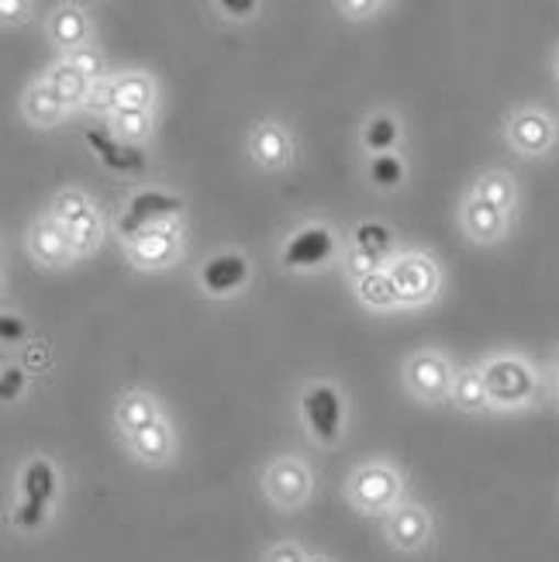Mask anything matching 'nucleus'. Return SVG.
I'll use <instances>...</instances> for the list:
<instances>
[{"mask_svg":"<svg viewBox=\"0 0 559 562\" xmlns=\"http://www.w3.org/2000/svg\"><path fill=\"white\" fill-rule=\"evenodd\" d=\"M249 149L262 169H280L290 159V138L277 121H262V125H256V132H253Z\"/></svg>","mask_w":559,"mask_h":562,"instance_id":"16","label":"nucleus"},{"mask_svg":"<svg viewBox=\"0 0 559 562\" xmlns=\"http://www.w3.org/2000/svg\"><path fill=\"white\" fill-rule=\"evenodd\" d=\"M452 401L463 407V411H483V407H491L488 386H483L480 370H467V373L456 376V383H452Z\"/></svg>","mask_w":559,"mask_h":562,"instance_id":"26","label":"nucleus"},{"mask_svg":"<svg viewBox=\"0 0 559 562\" xmlns=\"http://www.w3.org/2000/svg\"><path fill=\"white\" fill-rule=\"evenodd\" d=\"M66 235H69V246L72 252H90L97 246V238H101V217L90 207L87 214H80L77 222L66 225Z\"/></svg>","mask_w":559,"mask_h":562,"instance_id":"28","label":"nucleus"},{"mask_svg":"<svg viewBox=\"0 0 559 562\" xmlns=\"http://www.w3.org/2000/svg\"><path fill=\"white\" fill-rule=\"evenodd\" d=\"M491 407H525L536 397V370L518 356H497L480 366Z\"/></svg>","mask_w":559,"mask_h":562,"instance_id":"1","label":"nucleus"},{"mask_svg":"<svg viewBox=\"0 0 559 562\" xmlns=\"http://www.w3.org/2000/svg\"><path fill=\"white\" fill-rule=\"evenodd\" d=\"M21 497L24 501H35V504H53L56 501V491H59V476H56V467L48 459H32L29 467L21 470Z\"/></svg>","mask_w":559,"mask_h":562,"instance_id":"18","label":"nucleus"},{"mask_svg":"<svg viewBox=\"0 0 559 562\" xmlns=\"http://www.w3.org/2000/svg\"><path fill=\"white\" fill-rule=\"evenodd\" d=\"M349 266H353V273L362 280V277H370V273H377V270H380V256H370V252L356 249V252H353V259H349Z\"/></svg>","mask_w":559,"mask_h":562,"instance_id":"38","label":"nucleus"},{"mask_svg":"<svg viewBox=\"0 0 559 562\" xmlns=\"http://www.w3.org/2000/svg\"><path fill=\"white\" fill-rule=\"evenodd\" d=\"M45 83L56 90V97H59V101H63L66 108H69V104H83V101H87V93H90V80L83 77V72L72 69L66 59L53 69V77H48Z\"/></svg>","mask_w":559,"mask_h":562,"instance_id":"22","label":"nucleus"},{"mask_svg":"<svg viewBox=\"0 0 559 562\" xmlns=\"http://www.w3.org/2000/svg\"><path fill=\"white\" fill-rule=\"evenodd\" d=\"M246 280H249V262L238 252H222L201 266V283L211 297H228Z\"/></svg>","mask_w":559,"mask_h":562,"instance_id":"12","label":"nucleus"},{"mask_svg":"<svg viewBox=\"0 0 559 562\" xmlns=\"http://www.w3.org/2000/svg\"><path fill=\"white\" fill-rule=\"evenodd\" d=\"M66 63L77 72H83L87 80H104V59L93 45H83V48H77V53H69Z\"/></svg>","mask_w":559,"mask_h":562,"instance_id":"34","label":"nucleus"},{"mask_svg":"<svg viewBox=\"0 0 559 562\" xmlns=\"http://www.w3.org/2000/svg\"><path fill=\"white\" fill-rule=\"evenodd\" d=\"M29 246H32V256L45 266H63L69 256H77L69 246V235H66V225H59L56 217H48V222H38L29 235Z\"/></svg>","mask_w":559,"mask_h":562,"instance_id":"14","label":"nucleus"},{"mask_svg":"<svg viewBox=\"0 0 559 562\" xmlns=\"http://www.w3.org/2000/svg\"><path fill=\"white\" fill-rule=\"evenodd\" d=\"M24 386H29V373L21 370V366H4V376H0V401L4 404H14Z\"/></svg>","mask_w":559,"mask_h":562,"instance_id":"35","label":"nucleus"},{"mask_svg":"<svg viewBox=\"0 0 559 562\" xmlns=\"http://www.w3.org/2000/svg\"><path fill=\"white\" fill-rule=\"evenodd\" d=\"M353 238H356V249L380 256V259L387 256V249H391V232H387L383 225H377V222H362Z\"/></svg>","mask_w":559,"mask_h":562,"instance_id":"30","label":"nucleus"},{"mask_svg":"<svg viewBox=\"0 0 559 562\" xmlns=\"http://www.w3.org/2000/svg\"><path fill=\"white\" fill-rule=\"evenodd\" d=\"M349 501L362 515H391L401 504V476L391 467H383V462L359 467L349 476Z\"/></svg>","mask_w":559,"mask_h":562,"instance_id":"2","label":"nucleus"},{"mask_svg":"<svg viewBox=\"0 0 559 562\" xmlns=\"http://www.w3.org/2000/svg\"><path fill=\"white\" fill-rule=\"evenodd\" d=\"M407 383L411 390H415L418 397L425 401H443L446 394H452V370H449V362L443 356H432V352H422L411 359L407 366Z\"/></svg>","mask_w":559,"mask_h":562,"instance_id":"10","label":"nucleus"},{"mask_svg":"<svg viewBox=\"0 0 559 562\" xmlns=\"http://www.w3.org/2000/svg\"><path fill=\"white\" fill-rule=\"evenodd\" d=\"M159 418H163L159 404L149 394H128V397H121V404H118V428L125 431V438L135 435L145 425L159 422Z\"/></svg>","mask_w":559,"mask_h":562,"instance_id":"21","label":"nucleus"},{"mask_svg":"<svg viewBox=\"0 0 559 562\" xmlns=\"http://www.w3.org/2000/svg\"><path fill=\"white\" fill-rule=\"evenodd\" d=\"M346 14H362V11H373V4H343Z\"/></svg>","mask_w":559,"mask_h":562,"instance_id":"41","label":"nucleus"},{"mask_svg":"<svg viewBox=\"0 0 559 562\" xmlns=\"http://www.w3.org/2000/svg\"><path fill=\"white\" fill-rule=\"evenodd\" d=\"M262 562H308V555L298 542H277V546L266 549Z\"/></svg>","mask_w":559,"mask_h":562,"instance_id":"37","label":"nucleus"},{"mask_svg":"<svg viewBox=\"0 0 559 562\" xmlns=\"http://www.w3.org/2000/svg\"><path fill=\"white\" fill-rule=\"evenodd\" d=\"M111 87H114V114L153 108V80L142 77V72H128V77L114 80Z\"/></svg>","mask_w":559,"mask_h":562,"instance_id":"20","label":"nucleus"},{"mask_svg":"<svg viewBox=\"0 0 559 562\" xmlns=\"http://www.w3.org/2000/svg\"><path fill=\"white\" fill-rule=\"evenodd\" d=\"M125 442H128V452H132L138 462H149V467H159V462H166L169 452H174V431H169L166 418H159V422H153V425L138 428L135 435H128Z\"/></svg>","mask_w":559,"mask_h":562,"instance_id":"15","label":"nucleus"},{"mask_svg":"<svg viewBox=\"0 0 559 562\" xmlns=\"http://www.w3.org/2000/svg\"><path fill=\"white\" fill-rule=\"evenodd\" d=\"M183 211V201L174 198V193H163V190H142L132 198L128 204V214L118 222V232L132 238L145 228H156L159 222H166V217H177Z\"/></svg>","mask_w":559,"mask_h":562,"instance_id":"7","label":"nucleus"},{"mask_svg":"<svg viewBox=\"0 0 559 562\" xmlns=\"http://www.w3.org/2000/svg\"><path fill=\"white\" fill-rule=\"evenodd\" d=\"M262 491L277 507L294 510L311 497V473L301 459H273L262 473Z\"/></svg>","mask_w":559,"mask_h":562,"instance_id":"4","label":"nucleus"},{"mask_svg":"<svg viewBox=\"0 0 559 562\" xmlns=\"http://www.w3.org/2000/svg\"><path fill=\"white\" fill-rule=\"evenodd\" d=\"M128 241V256L145 266V270H153V266H166V262H174L177 252H180V238L174 228H166V225H156V228H145Z\"/></svg>","mask_w":559,"mask_h":562,"instance_id":"11","label":"nucleus"},{"mask_svg":"<svg viewBox=\"0 0 559 562\" xmlns=\"http://www.w3.org/2000/svg\"><path fill=\"white\" fill-rule=\"evenodd\" d=\"M556 77H559V56H556Z\"/></svg>","mask_w":559,"mask_h":562,"instance_id":"43","label":"nucleus"},{"mask_svg":"<svg viewBox=\"0 0 559 562\" xmlns=\"http://www.w3.org/2000/svg\"><path fill=\"white\" fill-rule=\"evenodd\" d=\"M432 539V515L422 504L401 501L391 515H387V542L398 552H418Z\"/></svg>","mask_w":559,"mask_h":562,"instance_id":"8","label":"nucleus"},{"mask_svg":"<svg viewBox=\"0 0 559 562\" xmlns=\"http://www.w3.org/2000/svg\"><path fill=\"white\" fill-rule=\"evenodd\" d=\"M66 104L56 97V90L48 83H38L29 90V97H24V114H29L35 125H56V121L63 117Z\"/></svg>","mask_w":559,"mask_h":562,"instance_id":"23","label":"nucleus"},{"mask_svg":"<svg viewBox=\"0 0 559 562\" xmlns=\"http://www.w3.org/2000/svg\"><path fill=\"white\" fill-rule=\"evenodd\" d=\"M301 414H304V425L314 442L318 446L338 442V435H343V397H338L335 386H328V383L311 386L301 397Z\"/></svg>","mask_w":559,"mask_h":562,"instance_id":"3","label":"nucleus"},{"mask_svg":"<svg viewBox=\"0 0 559 562\" xmlns=\"http://www.w3.org/2000/svg\"><path fill=\"white\" fill-rule=\"evenodd\" d=\"M398 138H401V128H398V121L391 114H377V117L367 121V128H362V145H367V149L377 153V156H391Z\"/></svg>","mask_w":559,"mask_h":562,"instance_id":"25","label":"nucleus"},{"mask_svg":"<svg viewBox=\"0 0 559 562\" xmlns=\"http://www.w3.org/2000/svg\"><path fill=\"white\" fill-rule=\"evenodd\" d=\"M217 11L246 21L249 14H256V11H259V4H256V0H238V4H235V0H222V4H217Z\"/></svg>","mask_w":559,"mask_h":562,"instance_id":"39","label":"nucleus"},{"mask_svg":"<svg viewBox=\"0 0 559 562\" xmlns=\"http://www.w3.org/2000/svg\"><path fill=\"white\" fill-rule=\"evenodd\" d=\"M48 35H53L56 45H63L66 53H77L87 42V14L80 8H63L48 21Z\"/></svg>","mask_w":559,"mask_h":562,"instance_id":"19","label":"nucleus"},{"mask_svg":"<svg viewBox=\"0 0 559 562\" xmlns=\"http://www.w3.org/2000/svg\"><path fill=\"white\" fill-rule=\"evenodd\" d=\"M90 211V201L83 198L80 190H63L59 198H56V204H53V217L59 225H69V222H77L80 214H87Z\"/></svg>","mask_w":559,"mask_h":562,"instance_id":"33","label":"nucleus"},{"mask_svg":"<svg viewBox=\"0 0 559 562\" xmlns=\"http://www.w3.org/2000/svg\"><path fill=\"white\" fill-rule=\"evenodd\" d=\"M473 198L488 201V204H494V207H501L507 214V211H512V204H515V180L507 177L504 169H491V173H483L477 180Z\"/></svg>","mask_w":559,"mask_h":562,"instance_id":"24","label":"nucleus"},{"mask_svg":"<svg viewBox=\"0 0 559 562\" xmlns=\"http://www.w3.org/2000/svg\"><path fill=\"white\" fill-rule=\"evenodd\" d=\"M407 177V169H404V159L401 156H373L370 159V180L380 187V190H398Z\"/></svg>","mask_w":559,"mask_h":562,"instance_id":"29","label":"nucleus"},{"mask_svg":"<svg viewBox=\"0 0 559 562\" xmlns=\"http://www.w3.org/2000/svg\"><path fill=\"white\" fill-rule=\"evenodd\" d=\"M24 338H29V325L18 314H0V341L4 346H21Z\"/></svg>","mask_w":559,"mask_h":562,"instance_id":"36","label":"nucleus"},{"mask_svg":"<svg viewBox=\"0 0 559 562\" xmlns=\"http://www.w3.org/2000/svg\"><path fill=\"white\" fill-rule=\"evenodd\" d=\"M391 280H394L398 304L432 301L435 290H439V270H435V262L428 256H401L391 266Z\"/></svg>","mask_w":559,"mask_h":562,"instance_id":"6","label":"nucleus"},{"mask_svg":"<svg viewBox=\"0 0 559 562\" xmlns=\"http://www.w3.org/2000/svg\"><path fill=\"white\" fill-rule=\"evenodd\" d=\"M87 145L97 156H101V162L108 169H114V173H142V169H145V153L138 149V145L121 142L111 132L87 128Z\"/></svg>","mask_w":559,"mask_h":562,"instance_id":"13","label":"nucleus"},{"mask_svg":"<svg viewBox=\"0 0 559 562\" xmlns=\"http://www.w3.org/2000/svg\"><path fill=\"white\" fill-rule=\"evenodd\" d=\"M552 370H556V380H559V356H556V362H552Z\"/></svg>","mask_w":559,"mask_h":562,"instance_id":"42","label":"nucleus"},{"mask_svg":"<svg viewBox=\"0 0 559 562\" xmlns=\"http://www.w3.org/2000/svg\"><path fill=\"white\" fill-rule=\"evenodd\" d=\"M24 356H29V362H32V366H45V362H48L45 346H29V349H24Z\"/></svg>","mask_w":559,"mask_h":562,"instance_id":"40","label":"nucleus"},{"mask_svg":"<svg viewBox=\"0 0 559 562\" xmlns=\"http://www.w3.org/2000/svg\"><path fill=\"white\" fill-rule=\"evenodd\" d=\"M335 252V238L325 225H311L304 232H298L294 238L287 241L283 249V266L287 270H314V266L328 262Z\"/></svg>","mask_w":559,"mask_h":562,"instance_id":"9","label":"nucleus"},{"mask_svg":"<svg viewBox=\"0 0 559 562\" xmlns=\"http://www.w3.org/2000/svg\"><path fill=\"white\" fill-rule=\"evenodd\" d=\"M359 290V301L370 304V307H391L398 304V293H394V280H391V270H377L370 277H362L356 283Z\"/></svg>","mask_w":559,"mask_h":562,"instance_id":"27","label":"nucleus"},{"mask_svg":"<svg viewBox=\"0 0 559 562\" xmlns=\"http://www.w3.org/2000/svg\"><path fill=\"white\" fill-rule=\"evenodd\" d=\"M507 142L518 156L539 159L556 145V121L539 108H525L507 121Z\"/></svg>","mask_w":559,"mask_h":562,"instance_id":"5","label":"nucleus"},{"mask_svg":"<svg viewBox=\"0 0 559 562\" xmlns=\"http://www.w3.org/2000/svg\"><path fill=\"white\" fill-rule=\"evenodd\" d=\"M11 521H14L18 531H38V528L48 521V507L21 497V501L14 504V510H11Z\"/></svg>","mask_w":559,"mask_h":562,"instance_id":"32","label":"nucleus"},{"mask_svg":"<svg viewBox=\"0 0 559 562\" xmlns=\"http://www.w3.org/2000/svg\"><path fill=\"white\" fill-rule=\"evenodd\" d=\"M463 228L473 241H497L507 228L504 222V211L480 201V198H470L467 207H463Z\"/></svg>","mask_w":559,"mask_h":562,"instance_id":"17","label":"nucleus"},{"mask_svg":"<svg viewBox=\"0 0 559 562\" xmlns=\"http://www.w3.org/2000/svg\"><path fill=\"white\" fill-rule=\"evenodd\" d=\"M114 132L121 142L135 145L145 132H149V111H118L114 114Z\"/></svg>","mask_w":559,"mask_h":562,"instance_id":"31","label":"nucleus"}]
</instances>
